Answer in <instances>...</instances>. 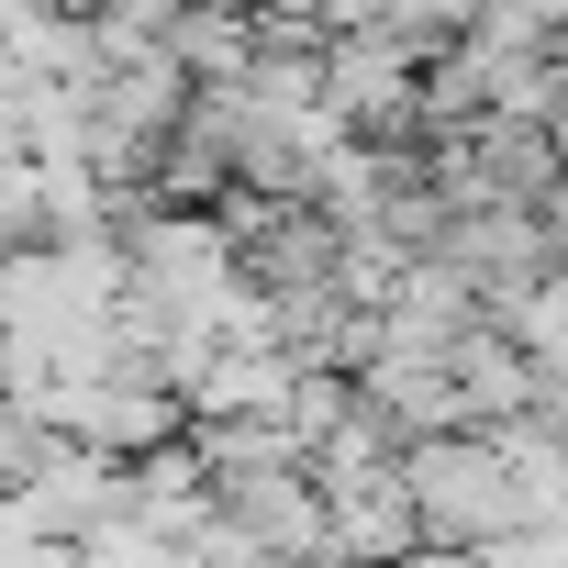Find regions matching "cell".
<instances>
[{
    "label": "cell",
    "instance_id": "4fadbf2b",
    "mask_svg": "<svg viewBox=\"0 0 568 568\" xmlns=\"http://www.w3.org/2000/svg\"><path fill=\"white\" fill-rule=\"evenodd\" d=\"M34 446H45V435H34V424H23L12 402H0V490H12V479L34 468Z\"/></svg>",
    "mask_w": 568,
    "mask_h": 568
},
{
    "label": "cell",
    "instance_id": "52a82bcc",
    "mask_svg": "<svg viewBox=\"0 0 568 568\" xmlns=\"http://www.w3.org/2000/svg\"><path fill=\"white\" fill-rule=\"evenodd\" d=\"M223 535H245L256 557H335V513H324V479H313V468H267V479H234V490H223Z\"/></svg>",
    "mask_w": 568,
    "mask_h": 568
},
{
    "label": "cell",
    "instance_id": "ba28073f",
    "mask_svg": "<svg viewBox=\"0 0 568 568\" xmlns=\"http://www.w3.org/2000/svg\"><path fill=\"white\" fill-rule=\"evenodd\" d=\"M446 368H457V402H468V424H513V413L535 402V357L513 346V324H468Z\"/></svg>",
    "mask_w": 568,
    "mask_h": 568
},
{
    "label": "cell",
    "instance_id": "5b68a950",
    "mask_svg": "<svg viewBox=\"0 0 568 568\" xmlns=\"http://www.w3.org/2000/svg\"><path fill=\"white\" fill-rule=\"evenodd\" d=\"M324 513H335V568H402V557L435 546L402 457L390 468H357V479H324Z\"/></svg>",
    "mask_w": 568,
    "mask_h": 568
},
{
    "label": "cell",
    "instance_id": "9c48e42d",
    "mask_svg": "<svg viewBox=\"0 0 568 568\" xmlns=\"http://www.w3.org/2000/svg\"><path fill=\"white\" fill-rule=\"evenodd\" d=\"M79 568H201L179 535H156L145 513H112L101 535H79Z\"/></svg>",
    "mask_w": 568,
    "mask_h": 568
},
{
    "label": "cell",
    "instance_id": "8992f818",
    "mask_svg": "<svg viewBox=\"0 0 568 568\" xmlns=\"http://www.w3.org/2000/svg\"><path fill=\"white\" fill-rule=\"evenodd\" d=\"M313 357H291L278 335H245V346H212V368L190 379V424H291Z\"/></svg>",
    "mask_w": 568,
    "mask_h": 568
},
{
    "label": "cell",
    "instance_id": "277c9868",
    "mask_svg": "<svg viewBox=\"0 0 568 568\" xmlns=\"http://www.w3.org/2000/svg\"><path fill=\"white\" fill-rule=\"evenodd\" d=\"M45 435H68V446H90V457H156V446H179L190 435V402L168 390V379H145V368H90V379H57V402H45Z\"/></svg>",
    "mask_w": 568,
    "mask_h": 568
},
{
    "label": "cell",
    "instance_id": "8fae6325",
    "mask_svg": "<svg viewBox=\"0 0 568 568\" xmlns=\"http://www.w3.org/2000/svg\"><path fill=\"white\" fill-rule=\"evenodd\" d=\"M45 245V156H0V256Z\"/></svg>",
    "mask_w": 568,
    "mask_h": 568
},
{
    "label": "cell",
    "instance_id": "3957f363",
    "mask_svg": "<svg viewBox=\"0 0 568 568\" xmlns=\"http://www.w3.org/2000/svg\"><path fill=\"white\" fill-rule=\"evenodd\" d=\"M324 112L357 145H424V45L413 34H335L324 45Z\"/></svg>",
    "mask_w": 568,
    "mask_h": 568
},
{
    "label": "cell",
    "instance_id": "6da1fadb",
    "mask_svg": "<svg viewBox=\"0 0 568 568\" xmlns=\"http://www.w3.org/2000/svg\"><path fill=\"white\" fill-rule=\"evenodd\" d=\"M402 479H413L435 546H501V535L524 524V479H513L501 435H479V424L413 435V446H402Z\"/></svg>",
    "mask_w": 568,
    "mask_h": 568
},
{
    "label": "cell",
    "instance_id": "5bb4252c",
    "mask_svg": "<svg viewBox=\"0 0 568 568\" xmlns=\"http://www.w3.org/2000/svg\"><path fill=\"white\" fill-rule=\"evenodd\" d=\"M223 12H267V0H223Z\"/></svg>",
    "mask_w": 568,
    "mask_h": 568
},
{
    "label": "cell",
    "instance_id": "30bf717a",
    "mask_svg": "<svg viewBox=\"0 0 568 568\" xmlns=\"http://www.w3.org/2000/svg\"><path fill=\"white\" fill-rule=\"evenodd\" d=\"M0 568H79V546H68L23 490H0Z\"/></svg>",
    "mask_w": 568,
    "mask_h": 568
},
{
    "label": "cell",
    "instance_id": "7a4b0ae2",
    "mask_svg": "<svg viewBox=\"0 0 568 568\" xmlns=\"http://www.w3.org/2000/svg\"><path fill=\"white\" fill-rule=\"evenodd\" d=\"M424 256H435V267L457 278V291H468V302H479L490 324H501V313H513V302L535 291V278H557V267H568V256L546 245L535 201H468V212H446V234H435Z\"/></svg>",
    "mask_w": 568,
    "mask_h": 568
},
{
    "label": "cell",
    "instance_id": "9a60e30c",
    "mask_svg": "<svg viewBox=\"0 0 568 568\" xmlns=\"http://www.w3.org/2000/svg\"><path fill=\"white\" fill-rule=\"evenodd\" d=\"M557 45H568V0H557Z\"/></svg>",
    "mask_w": 568,
    "mask_h": 568
},
{
    "label": "cell",
    "instance_id": "7c38bea8",
    "mask_svg": "<svg viewBox=\"0 0 568 568\" xmlns=\"http://www.w3.org/2000/svg\"><path fill=\"white\" fill-rule=\"evenodd\" d=\"M267 23H291V34H379L390 23V0H267Z\"/></svg>",
    "mask_w": 568,
    "mask_h": 568
}]
</instances>
